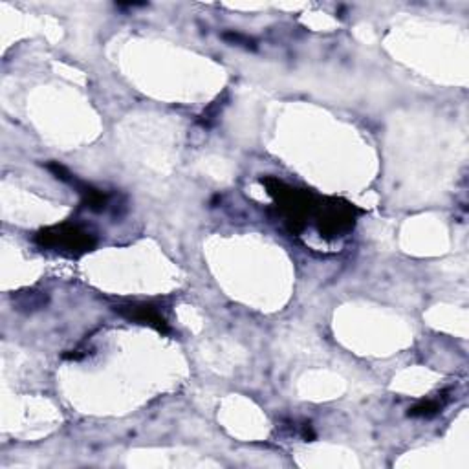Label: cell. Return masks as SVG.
<instances>
[{
  "label": "cell",
  "mask_w": 469,
  "mask_h": 469,
  "mask_svg": "<svg viewBox=\"0 0 469 469\" xmlns=\"http://www.w3.org/2000/svg\"><path fill=\"white\" fill-rule=\"evenodd\" d=\"M224 105H226V103H222L220 99H217V101L209 106L208 111H204V114L200 115V123L204 125V127H211V125L217 121L218 114H220L222 106H224Z\"/></svg>",
  "instance_id": "ba28073f"
},
{
  "label": "cell",
  "mask_w": 469,
  "mask_h": 469,
  "mask_svg": "<svg viewBox=\"0 0 469 469\" xmlns=\"http://www.w3.org/2000/svg\"><path fill=\"white\" fill-rule=\"evenodd\" d=\"M115 312L123 317L136 321V323L149 324V327L156 328L158 332L167 334L169 332V323L165 315L159 312L151 303H129V305H120L115 306Z\"/></svg>",
  "instance_id": "277c9868"
},
{
  "label": "cell",
  "mask_w": 469,
  "mask_h": 469,
  "mask_svg": "<svg viewBox=\"0 0 469 469\" xmlns=\"http://www.w3.org/2000/svg\"><path fill=\"white\" fill-rule=\"evenodd\" d=\"M70 183L72 186H76L81 195H83V205H86V208L92 209V211H103V209H106V205H108V195H106V193L89 186V183L77 182L74 178H72Z\"/></svg>",
  "instance_id": "5b68a950"
},
{
  "label": "cell",
  "mask_w": 469,
  "mask_h": 469,
  "mask_svg": "<svg viewBox=\"0 0 469 469\" xmlns=\"http://www.w3.org/2000/svg\"><path fill=\"white\" fill-rule=\"evenodd\" d=\"M261 182L268 187V193L275 198L277 208L283 213V217L286 218L290 230L293 233H299L306 226V220H308L312 213L317 211L319 205L315 204L314 196L308 191L293 189V187L286 186L277 178H262Z\"/></svg>",
  "instance_id": "6da1fadb"
},
{
  "label": "cell",
  "mask_w": 469,
  "mask_h": 469,
  "mask_svg": "<svg viewBox=\"0 0 469 469\" xmlns=\"http://www.w3.org/2000/svg\"><path fill=\"white\" fill-rule=\"evenodd\" d=\"M35 242L40 248L55 249V252L68 255V257H79L83 253L90 252L96 246V237L89 230L77 226V224H61L48 230H43L35 234Z\"/></svg>",
  "instance_id": "7a4b0ae2"
},
{
  "label": "cell",
  "mask_w": 469,
  "mask_h": 469,
  "mask_svg": "<svg viewBox=\"0 0 469 469\" xmlns=\"http://www.w3.org/2000/svg\"><path fill=\"white\" fill-rule=\"evenodd\" d=\"M315 213H317V227L321 237L336 239L354 227L359 209L343 200H330L327 205H319Z\"/></svg>",
  "instance_id": "3957f363"
},
{
  "label": "cell",
  "mask_w": 469,
  "mask_h": 469,
  "mask_svg": "<svg viewBox=\"0 0 469 469\" xmlns=\"http://www.w3.org/2000/svg\"><path fill=\"white\" fill-rule=\"evenodd\" d=\"M48 301V295L39 292H28L21 293V297L17 299L18 310H37L40 306H45Z\"/></svg>",
  "instance_id": "52a82bcc"
},
{
  "label": "cell",
  "mask_w": 469,
  "mask_h": 469,
  "mask_svg": "<svg viewBox=\"0 0 469 469\" xmlns=\"http://www.w3.org/2000/svg\"><path fill=\"white\" fill-rule=\"evenodd\" d=\"M226 39H230L231 43L240 46H246V48H253V40L246 35H240V33H226Z\"/></svg>",
  "instance_id": "9c48e42d"
},
{
  "label": "cell",
  "mask_w": 469,
  "mask_h": 469,
  "mask_svg": "<svg viewBox=\"0 0 469 469\" xmlns=\"http://www.w3.org/2000/svg\"><path fill=\"white\" fill-rule=\"evenodd\" d=\"M443 403H446V398H436V400H427V402H420L417 403L414 407L409 409V417L412 418H429L434 417V414H439L442 411Z\"/></svg>",
  "instance_id": "8992f818"
}]
</instances>
